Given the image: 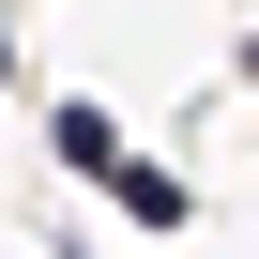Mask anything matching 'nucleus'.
Instances as JSON below:
<instances>
[{
	"label": "nucleus",
	"instance_id": "f257e3e1",
	"mask_svg": "<svg viewBox=\"0 0 259 259\" xmlns=\"http://www.w3.org/2000/svg\"><path fill=\"white\" fill-rule=\"evenodd\" d=\"M107 198H122V213H138V229H183V183H168V168H138V153H122V168H107Z\"/></svg>",
	"mask_w": 259,
	"mask_h": 259
},
{
	"label": "nucleus",
	"instance_id": "f03ea898",
	"mask_svg": "<svg viewBox=\"0 0 259 259\" xmlns=\"http://www.w3.org/2000/svg\"><path fill=\"white\" fill-rule=\"evenodd\" d=\"M46 138H61V168H122V122H107V107H61Z\"/></svg>",
	"mask_w": 259,
	"mask_h": 259
},
{
	"label": "nucleus",
	"instance_id": "7ed1b4c3",
	"mask_svg": "<svg viewBox=\"0 0 259 259\" xmlns=\"http://www.w3.org/2000/svg\"><path fill=\"white\" fill-rule=\"evenodd\" d=\"M244 76H259V46H244Z\"/></svg>",
	"mask_w": 259,
	"mask_h": 259
}]
</instances>
